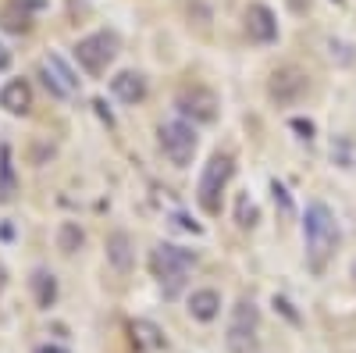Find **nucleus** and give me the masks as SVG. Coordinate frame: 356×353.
Returning a JSON list of instances; mask_svg holds the SVG:
<instances>
[{
	"label": "nucleus",
	"mask_w": 356,
	"mask_h": 353,
	"mask_svg": "<svg viewBox=\"0 0 356 353\" xmlns=\"http://www.w3.org/2000/svg\"><path fill=\"white\" fill-rule=\"evenodd\" d=\"M303 240H307V260L314 272H324L328 257L339 246V221L332 214L328 203H307V214H303Z\"/></svg>",
	"instance_id": "1"
},
{
	"label": "nucleus",
	"mask_w": 356,
	"mask_h": 353,
	"mask_svg": "<svg viewBox=\"0 0 356 353\" xmlns=\"http://www.w3.org/2000/svg\"><path fill=\"white\" fill-rule=\"evenodd\" d=\"M189 268H196V253L186 250V246H175V243H157L154 253H150V272L154 279L161 282L164 297L171 300L178 289H182Z\"/></svg>",
	"instance_id": "2"
},
{
	"label": "nucleus",
	"mask_w": 356,
	"mask_h": 353,
	"mask_svg": "<svg viewBox=\"0 0 356 353\" xmlns=\"http://www.w3.org/2000/svg\"><path fill=\"white\" fill-rule=\"evenodd\" d=\"M232 171H235L232 154H214L211 161L203 164L200 182H196V200H200V207L207 214H218L221 211V193H225V186L232 179Z\"/></svg>",
	"instance_id": "3"
},
{
	"label": "nucleus",
	"mask_w": 356,
	"mask_h": 353,
	"mask_svg": "<svg viewBox=\"0 0 356 353\" xmlns=\"http://www.w3.org/2000/svg\"><path fill=\"white\" fill-rule=\"evenodd\" d=\"M257 329H260V311L253 300H239L232 307L228 329H225V346L228 353H253L257 350Z\"/></svg>",
	"instance_id": "4"
},
{
	"label": "nucleus",
	"mask_w": 356,
	"mask_h": 353,
	"mask_svg": "<svg viewBox=\"0 0 356 353\" xmlns=\"http://www.w3.org/2000/svg\"><path fill=\"white\" fill-rule=\"evenodd\" d=\"M75 61L89 72V75H104L107 65L118 57V36L111 33V29H100V33H89L75 43Z\"/></svg>",
	"instance_id": "5"
},
{
	"label": "nucleus",
	"mask_w": 356,
	"mask_h": 353,
	"mask_svg": "<svg viewBox=\"0 0 356 353\" xmlns=\"http://www.w3.org/2000/svg\"><path fill=\"white\" fill-rule=\"evenodd\" d=\"M157 136H161V150H164V157H168L171 164L186 168V164L193 161L200 139H196V129H193L189 122H164Z\"/></svg>",
	"instance_id": "6"
},
{
	"label": "nucleus",
	"mask_w": 356,
	"mask_h": 353,
	"mask_svg": "<svg viewBox=\"0 0 356 353\" xmlns=\"http://www.w3.org/2000/svg\"><path fill=\"white\" fill-rule=\"evenodd\" d=\"M267 93H271V100L278 107H292V104H300L307 93H310V75L303 68H296V65H285L271 75V82H267Z\"/></svg>",
	"instance_id": "7"
},
{
	"label": "nucleus",
	"mask_w": 356,
	"mask_h": 353,
	"mask_svg": "<svg viewBox=\"0 0 356 353\" xmlns=\"http://www.w3.org/2000/svg\"><path fill=\"white\" fill-rule=\"evenodd\" d=\"M175 107H178V114L193 118V122H214L221 100H218L214 90H207V86H182V90L175 93Z\"/></svg>",
	"instance_id": "8"
},
{
	"label": "nucleus",
	"mask_w": 356,
	"mask_h": 353,
	"mask_svg": "<svg viewBox=\"0 0 356 353\" xmlns=\"http://www.w3.org/2000/svg\"><path fill=\"white\" fill-rule=\"evenodd\" d=\"M40 79H43V86H47L54 97H72V93L79 90V75L68 68V61H65L61 54H47V57H43Z\"/></svg>",
	"instance_id": "9"
},
{
	"label": "nucleus",
	"mask_w": 356,
	"mask_h": 353,
	"mask_svg": "<svg viewBox=\"0 0 356 353\" xmlns=\"http://www.w3.org/2000/svg\"><path fill=\"white\" fill-rule=\"evenodd\" d=\"M243 22H246V36L253 43H275L278 40V18L267 4H250Z\"/></svg>",
	"instance_id": "10"
},
{
	"label": "nucleus",
	"mask_w": 356,
	"mask_h": 353,
	"mask_svg": "<svg viewBox=\"0 0 356 353\" xmlns=\"http://www.w3.org/2000/svg\"><path fill=\"white\" fill-rule=\"evenodd\" d=\"M104 250H107V264H111L118 275H129L132 272V264H136V243H132V235L125 228H114L107 235Z\"/></svg>",
	"instance_id": "11"
},
{
	"label": "nucleus",
	"mask_w": 356,
	"mask_h": 353,
	"mask_svg": "<svg viewBox=\"0 0 356 353\" xmlns=\"http://www.w3.org/2000/svg\"><path fill=\"white\" fill-rule=\"evenodd\" d=\"M43 8V0H11V4L0 11V25L8 29V33H25L29 25H33V11Z\"/></svg>",
	"instance_id": "12"
},
{
	"label": "nucleus",
	"mask_w": 356,
	"mask_h": 353,
	"mask_svg": "<svg viewBox=\"0 0 356 353\" xmlns=\"http://www.w3.org/2000/svg\"><path fill=\"white\" fill-rule=\"evenodd\" d=\"M111 93H114L118 100H125V104H139V100L146 97V79H143V72H118V75L111 79Z\"/></svg>",
	"instance_id": "13"
},
{
	"label": "nucleus",
	"mask_w": 356,
	"mask_h": 353,
	"mask_svg": "<svg viewBox=\"0 0 356 353\" xmlns=\"http://www.w3.org/2000/svg\"><path fill=\"white\" fill-rule=\"evenodd\" d=\"M0 107L11 111V114H25L33 107V90H29L25 79H11L4 90H0Z\"/></svg>",
	"instance_id": "14"
},
{
	"label": "nucleus",
	"mask_w": 356,
	"mask_h": 353,
	"mask_svg": "<svg viewBox=\"0 0 356 353\" xmlns=\"http://www.w3.org/2000/svg\"><path fill=\"white\" fill-rule=\"evenodd\" d=\"M189 314L196 321H214L221 314V292L218 289H196L189 297Z\"/></svg>",
	"instance_id": "15"
},
{
	"label": "nucleus",
	"mask_w": 356,
	"mask_h": 353,
	"mask_svg": "<svg viewBox=\"0 0 356 353\" xmlns=\"http://www.w3.org/2000/svg\"><path fill=\"white\" fill-rule=\"evenodd\" d=\"M29 285H33V297H36V304H40L43 311H50V307L57 304V279H54V272L36 268L33 279H29Z\"/></svg>",
	"instance_id": "16"
},
{
	"label": "nucleus",
	"mask_w": 356,
	"mask_h": 353,
	"mask_svg": "<svg viewBox=\"0 0 356 353\" xmlns=\"http://www.w3.org/2000/svg\"><path fill=\"white\" fill-rule=\"evenodd\" d=\"M18 193V179H15V164H11V146L0 143V203H11Z\"/></svg>",
	"instance_id": "17"
},
{
	"label": "nucleus",
	"mask_w": 356,
	"mask_h": 353,
	"mask_svg": "<svg viewBox=\"0 0 356 353\" xmlns=\"http://www.w3.org/2000/svg\"><path fill=\"white\" fill-rule=\"evenodd\" d=\"M132 336L143 350H161L164 346V332L154 325V321H132Z\"/></svg>",
	"instance_id": "18"
},
{
	"label": "nucleus",
	"mask_w": 356,
	"mask_h": 353,
	"mask_svg": "<svg viewBox=\"0 0 356 353\" xmlns=\"http://www.w3.org/2000/svg\"><path fill=\"white\" fill-rule=\"evenodd\" d=\"M82 243H86L82 228L75 221H61V228H57V250H61V253H75Z\"/></svg>",
	"instance_id": "19"
},
{
	"label": "nucleus",
	"mask_w": 356,
	"mask_h": 353,
	"mask_svg": "<svg viewBox=\"0 0 356 353\" xmlns=\"http://www.w3.org/2000/svg\"><path fill=\"white\" fill-rule=\"evenodd\" d=\"M235 221H239V228H253L260 221V211H257V203L250 200V193H243L239 203H235Z\"/></svg>",
	"instance_id": "20"
},
{
	"label": "nucleus",
	"mask_w": 356,
	"mask_h": 353,
	"mask_svg": "<svg viewBox=\"0 0 356 353\" xmlns=\"http://www.w3.org/2000/svg\"><path fill=\"white\" fill-rule=\"evenodd\" d=\"M289 129H296L303 139H314V122L310 118H289Z\"/></svg>",
	"instance_id": "21"
},
{
	"label": "nucleus",
	"mask_w": 356,
	"mask_h": 353,
	"mask_svg": "<svg viewBox=\"0 0 356 353\" xmlns=\"http://www.w3.org/2000/svg\"><path fill=\"white\" fill-rule=\"evenodd\" d=\"M171 221H175V228H182V232H193V235H200L203 228L196 225V221H189V214H182V211H178V214H171Z\"/></svg>",
	"instance_id": "22"
},
{
	"label": "nucleus",
	"mask_w": 356,
	"mask_h": 353,
	"mask_svg": "<svg viewBox=\"0 0 356 353\" xmlns=\"http://www.w3.org/2000/svg\"><path fill=\"white\" fill-rule=\"evenodd\" d=\"M271 193H275V203H282V211L289 214V211H292V200H289V193H285V186H282L278 179L271 182Z\"/></svg>",
	"instance_id": "23"
},
{
	"label": "nucleus",
	"mask_w": 356,
	"mask_h": 353,
	"mask_svg": "<svg viewBox=\"0 0 356 353\" xmlns=\"http://www.w3.org/2000/svg\"><path fill=\"white\" fill-rule=\"evenodd\" d=\"M275 307H278V311H282V314H285V317L292 321V325H300V314L292 311V304H289L285 297H275Z\"/></svg>",
	"instance_id": "24"
},
{
	"label": "nucleus",
	"mask_w": 356,
	"mask_h": 353,
	"mask_svg": "<svg viewBox=\"0 0 356 353\" xmlns=\"http://www.w3.org/2000/svg\"><path fill=\"white\" fill-rule=\"evenodd\" d=\"M93 107H97V114L104 118V122H107V125H114V114L107 111V104H104V100H93Z\"/></svg>",
	"instance_id": "25"
},
{
	"label": "nucleus",
	"mask_w": 356,
	"mask_h": 353,
	"mask_svg": "<svg viewBox=\"0 0 356 353\" xmlns=\"http://www.w3.org/2000/svg\"><path fill=\"white\" fill-rule=\"evenodd\" d=\"M8 68H11V50L0 43V72H8Z\"/></svg>",
	"instance_id": "26"
},
{
	"label": "nucleus",
	"mask_w": 356,
	"mask_h": 353,
	"mask_svg": "<svg viewBox=\"0 0 356 353\" xmlns=\"http://www.w3.org/2000/svg\"><path fill=\"white\" fill-rule=\"evenodd\" d=\"M36 353H68V350H65V346H54V343H47V346H40Z\"/></svg>",
	"instance_id": "27"
},
{
	"label": "nucleus",
	"mask_w": 356,
	"mask_h": 353,
	"mask_svg": "<svg viewBox=\"0 0 356 353\" xmlns=\"http://www.w3.org/2000/svg\"><path fill=\"white\" fill-rule=\"evenodd\" d=\"M353 279H356V264H353Z\"/></svg>",
	"instance_id": "28"
},
{
	"label": "nucleus",
	"mask_w": 356,
	"mask_h": 353,
	"mask_svg": "<svg viewBox=\"0 0 356 353\" xmlns=\"http://www.w3.org/2000/svg\"><path fill=\"white\" fill-rule=\"evenodd\" d=\"M332 4H342V0H332Z\"/></svg>",
	"instance_id": "29"
}]
</instances>
